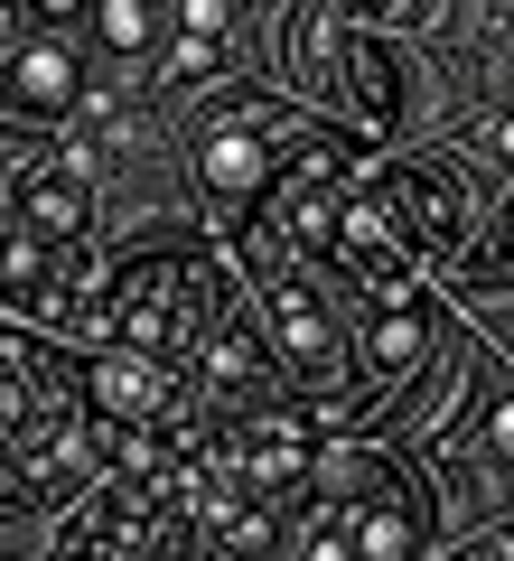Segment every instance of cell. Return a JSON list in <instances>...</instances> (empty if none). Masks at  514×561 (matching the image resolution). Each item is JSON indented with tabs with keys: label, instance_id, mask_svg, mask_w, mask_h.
<instances>
[{
	"label": "cell",
	"instance_id": "cell-8",
	"mask_svg": "<svg viewBox=\"0 0 514 561\" xmlns=\"http://www.w3.org/2000/svg\"><path fill=\"white\" fill-rule=\"evenodd\" d=\"M262 375H272V356H262L253 328H216V337H206V383H216L225 402H253Z\"/></svg>",
	"mask_w": 514,
	"mask_h": 561
},
{
	"label": "cell",
	"instance_id": "cell-16",
	"mask_svg": "<svg viewBox=\"0 0 514 561\" xmlns=\"http://www.w3.org/2000/svg\"><path fill=\"white\" fill-rule=\"evenodd\" d=\"M487 150H495V160H514V113H505V122H487Z\"/></svg>",
	"mask_w": 514,
	"mask_h": 561
},
{
	"label": "cell",
	"instance_id": "cell-7",
	"mask_svg": "<svg viewBox=\"0 0 514 561\" xmlns=\"http://www.w3.org/2000/svg\"><path fill=\"white\" fill-rule=\"evenodd\" d=\"M197 179L216 187V197H253V187L281 179V160L262 150V131H216V140H206V160H197Z\"/></svg>",
	"mask_w": 514,
	"mask_h": 561
},
{
	"label": "cell",
	"instance_id": "cell-10",
	"mask_svg": "<svg viewBox=\"0 0 514 561\" xmlns=\"http://www.w3.org/2000/svg\"><path fill=\"white\" fill-rule=\"evenodd\" d=\"M299 561H365V542H356V505L309 515V534H299Z\"/></svg>",
	"mask_w": 514,
	"mask_h": 561
},
{
	"label": "cell",
	"instance_id": "cell-5",
	"mask_svg": "<svg viewBox=\"0 0 514 561\" xmlns=\"http://www.w3.org/2000/svg\"><path fill=\"white\" fill-rule=\"evenodd\" d=\"M375 300V328H365V365L375 375H412L421 356H431V309H421L412 280H393V290H365Z\"/></svg>",
	"mask_w": 514,
	"mask_h": 561
},
{
	"label": "cell",
	"instance_id": "cell-18",
	"mask_svg": "<svg viewBox=\"0 0 514 561\" xmlns=\"http://www.w3.org/2000/svg\"><path fill=\"white\" fill-rule=\"evenodd\" d=\"M458 561H487V552H458Z\"/></svg>",
	"mask_w": 514,
	"mask_h": 561
},
{
	"label": "cell",
	"instance_id": "cell-4",
	"mask_svg": "<svg viewBox=\"0 0 514 561\" xmlns=\"http://www.w3.org/2000/svg\"><path fill=\"white\" fill-rule=\"evenodd\" d=\"M84 402H94L103 421H159L169 412V356H150V346H132V337H113V346H94V365H84Z\"/></svg>",
	"mask_w": 514,
	"mask_h": 561
},
{
	"label": "cell",
	"instance_id": "cell-11",
	"mask_svg": "<svg viewBox=\"0 0 514 561\" xmlns=\"http://www.w3.org/2000/svg\"><path fill=\"white\" fill-rule=\"evenodd\" d=\"M94 20H103V47H113V57H140V47H150V10H140V0H103Z\"/></svg>",
	"mask_w": 514,
	"mask_h": 561
},
{
	"label": "cell",
	"instance_id": "cell-6",
	"mask_svg": "<svg viewBox=\"0 0 514 561\" xmlns=\"http://www.w3.org/2000/svg\"><path fill=\"white\" fill-rule=\"evenodd\" d=\"M10 103H20V113H66V103H76V57H66L57 38H20V57H10Z\"/></svg>",
	"mask_w": 514,
	"mask_h": 561
},
{
	"label": "cell",
	"instance_id": "cell-12",
	"mask_svg": "<svg viewBox=\"0 0 514 561\" xmlns=\"http://www.w3.org/2000/svg\"><path fill=\"white\" fill-rule=\"evenodd\" d=\"M505 280H514V206H505V234L468 253V290H505Z\"/></svg>",
	"mask_w": 514,
	"mask_h": 561
},
{
	"label": "cell",
	"instance_id": "cell-9",
	"mask_svg": "<svg viewBox=\"0 0 514 561\" xmlns=\"http://www.w3.org/2000/svg\"><path fill=\"white\" fill-rule=\"evenodd\" d=\"M356 542H365V561H412L421 524H412V505L375 496V505H356Z\"/></svg>",
	"mask_w": 514,
	"mask_h": 561
},
{
	"label": "cell",
	"instance_id": "cell-1",
	"mask_svg": "<svg viewBox=\"0 0 514 561\" xmlns=\"http://www.w3.org/2000/svg\"><path fill=\"white\" fill-rule=\"evenodd\" d=\"M206 319H216V280L179 272V262H132V272L113 280V300L94 309L103 337H132V346H150V356H187V346L206 337Z\"/></svg>",
	"mask_w": 514,
	"mask_h": 561
},
{
	"label": "cell",
	"instance_id": "cell-17",
	"mask_svg": "<svg viewBox=\"0 0 514 561\" xmlns=\"http://www.w3.org/2000/svg\"><path fill=\"white\" fill-rule=\"evenodd\" d=\"M28 10H38V20H66V10H76V0H28Z\"/></svg>",
	"mask_w": 514,
	"mask_h": 561
},
{
	"label": "cell",
	"instance_id": "cell-13",
	"mask_svg": "<svg viewBox=\"0 0 514 561\" xmlns=\"http://www.w3.org/2000/svg\"><path fill=\"white\" fill-rule=\"evenodd\" d=\"M477 440H487L495 459H514V393H487V402H477Z\"/></svg>",
	"mask_w": 514,
	"mask_h": 561
},
{
	"label": "cell",
	"instance_id": "cell-2",
	"mask_svg": "<svg viewBox=\"0 0 514 561\" xmlns=\"http://www.w3.org/2000/svg\"><path fill=\"white\" fill-rule=\"evenodd\" d=\"M365 206L384 216V234H393L412 262L439 253V243H458V225H468V187H458L439 160H393V169H375Z\"/></svg>",
	"mask_w": 514,
	"mask_h": 561
},
{
	"label": "cell",
	"instance_id": "cell-14",
	"mask_svg": "<svg viewBox=\"0 0 514 561\" xmlns=\"http://www.w3.org/2000/svg\"><path fill=\"white\" fill-rule=\"evenodd\" d=\"M179 76H187V84L216 76V38H187V47H179Z\"/></svg>",
	"mask_w": 514,
	"mask_h": 561
},
{
	"label": "cell",
	"instance_id": "cell-3",
	"mask_svg": "<svg viewBox=\"0 0 514 561\" xmlns=\"http://www.w3.org/2000/svg\"><path fill=\"white\" fill-rule=\"evenodd\" d=\"M262 328L281 337V356H290L299 383H346V365H356V337H346L336 309H318V290H299V280L262 290Z\"/></svg>",
	"mask_w": 514,
	"mask_h": 561
},
{
	"label": "cell",
	"instance_id": "cell-15",
	"mask_svg": "<svg viewBox=\"0 0 514 561\" xmlns=\"http://www.w3.org/2000/svg\"><path fill=\"white\" fill-rule=\"evenodd\" d=\"M225 28V0H187V38H216Z\"/></svg>",
	"mask_w": 514,
	"mask_h": 561
}]
</instances>
